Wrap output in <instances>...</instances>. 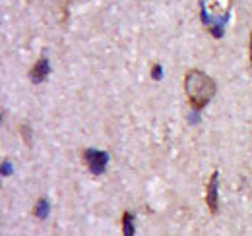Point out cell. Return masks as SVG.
Here are the masks:
<instances>
[{"label": "cell", "mask_w": 252, "mask_h": 236, "mask_svg": "<svg viewBox=\"0 0 252 236\" xmlns=\"http://www.w3.org/2000/svg\"><path fill=\"white\" fill-rule=\"evenodd\" d=\"M185 93L190 107L202 111L216 95V82L202 70H190L185 78Z\"/></svg>", "instance_id": "obj_1"}, {"label": "cell", "mask_w": 252, "mask_h": 236, "mask_svg": "<svg viewBox=\"0 0 252 236\" xmlns=\"http://www.w3.org/2000/svg\"><path fill=\"white\" fill-rule=\"evenodd\" d=\"M84 157H86V163H88V167L92 169L94 175H101V173L105 171L107 161H109L107 153H103V151H94V149H88Z\"/></svg>", "instance_id": "obj_2"}, {"label": "cell", "mask_w": 252, "mask_h": 236, "mask_svg": "<svg viewBox=\"0 0 252 236\" xmlns=\"http://www.w3.org/2000/svg\"><path fill=\"white\" fill-rule=\"evenodd\" d=\"M218 182H220V175L214 173L210 178V184H208V194H206V204L210 207L212 213H218L220 209V196H218Z\"/></svg>", "instance_id": "obj_3"}, {"label": "cell", "mask_w": 252, "mask_h": 236, "mask_svg": "<svg viewBox=\"0 0 252 236\" xmlns=\"http://www.w3.org/2000/svg\"><path fill=\"white\" fill-rule=\"evenodd\" d=\"M49 72H51V68H49V60L47 59H41L35 66H33L32 70V80L35 84H39V82H43L47 76H49Z\"/></svg>", "instance_id": "obj_4"}, {"label": "cell", "mask_w": 252, "mask_h": 236, "mask_svg": "<svg viewBox=\"0 0 252 236\" xmlns=\"http://www.w3.org/2000/svg\"><path fill=\"white\" fill-rule=\"evenodd\" d=\"M123 233L125 236H134V217L130 213L123 215Z\"/></svg>", "instance_id": "obj_5"}, {"label": "cell", "mask_w": 252, "mask_h": 236, "mask_svg": "<svg viewBox=\"0 0 252 236\" xmlns=\"http://www.w3.org/2000/svg\"><path fill=\"white\" fill-rule=\"evenodd\" d=\"M35 215H37L39 219H47V215H49V204H47L45 200L37 202V207H35Z\"/></svg>", "instance_id": "obj_6"}, {"label": "cell", "mask_w": 252, "mask_h": 236, "mask_svg": "<svg viewBox=\"0 0 252 236\" xmlns=\"http://www.w3.org/2000/svg\"><path fill=\"white\" fill-rule=\"evenodd\" d=\"M161 76H163V70H161L159 64H156L154 70H152V78H154V80H161Z\"/></svg>", "instance_id": "obj_7"}, {"label": "cell", "mask_w": 252, "mask_h": 236, "mask_svg": "<svg viewBox=\"0 0 252 236\" xmlns=\"http://www.w3.org/2000/svg\"><path fill=\"white\" fill-rule=\"evenodd\" d=\"M10 171H12V167H10V165H2V173H4V175H6V173H10Z\"/></svg>", "instance_id": "obj_8"}, {"label": "cell", "mask_w": 252, "mask_h": 236, "mask_svg": "<svg viewBox=\"0 0 252 236\" xmlns=\"http://www.w3.org/2000/svg\"><path fill=\"white\" fill-rule=\"evenodd\" d=\"M251 62H252V37H251Z\"/></svg>", "instance_id": "obj_9"}]
</instances>
